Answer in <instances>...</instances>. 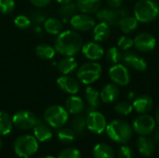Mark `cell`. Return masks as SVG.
<instances>
[{
    "label": "cell",
    "instance_id": "1",
    "mask_svg": "<svg viewBox=\"0 0 159 158\" xmlns=\"http://www.w3.org/2000/svg\"><path fill=\"white\" fill-rule=\"evenodd\" d=\"M83 40L78 32L66 30L59 34L54 41V48L57 53L64 57H74L81 50Z\"/></svg>",
    "mask_w": 159,
    "mask_h": 158
},
{
    "label": "cell",
    "instance_id": "2",
    "mask_svg": "<svg viewBox=\"0 0 159 158\" xmlns=\"http://www.w3.org/2000/svg\"><path fill=\"white\" fill-rule=\"evenodd\" d=\"M106 134L113 142L117 143H127L132 137V127L125 120L116 119L106 126Z\"/></svg>",
    "mask_w": 159,
    "mask_h": 158
},
{
    "label": "cell",
    "instance_id": "3",
    "mask_svg": "<svg viewBox=\"0 0 159 158\" xmlns=\"http://www.w3.org/2000/svg\"><path fill=\"white\" fill-rule=\"evenodd\" d=\"M134 17L138 21L148 23L159 16V5L154 0H140L135 4Z\"/></svg>",
    "mask_w": 159,
    "mask_h": 158
},
{
    "label": "cell",
    "instance_id": "4",
    "mask_svg": "<svg viewBox=\"0 0 159 158\" xmlns=\"http://www.w3.org/2000/svg\"><path fill=\"white\" fill-rule=\"evenodd\" d=\"M38 141L34 136L24 134L14 142V152L20 158L32 157L38 150Z\"/></svg>",
    "mask_w": 159,
    "mask_h": 158
},
{
    "label": "cell",
    "instance_id": "5",
    "mask_svg": "<svg viewBox=\"0 0 159 158\" xmlns=\"http://www.w3.org/2000/svg\"><path fill=\"white\" fill-rule=\"evenodd\" d=\"M69 113L61 105L48 106L44 112L45 122L53 129L62 128L68 121Z\"/></svg>",
    "mask_w": 159,
    "mask_h": 158
},
{
    "label": "cell",
    "instance_id": "6",
    "mask_svg": "<svg viewBox=\"0 0 159 158\" xmlns=\"http://www.w3.org/2000/svg\"><path fill=\"white\" fill-rule=\"evenodd\" d=\"M102 68L100 63L95 61L86 62L77 68L76 76L80 83L84 85H90L96 82L102 74Z\"/></svg>",
    "mask_w": 159,
    "mask_h": 158
},
{
    "label": "cell",
    "instance_id": "7",
    "mask_svg": "<svg viewBox=\"0 0 159 158\" xmlns=\"http://www.w3.org/2000/svg\"><path fill=\"white\" fill-rule=\"evenodd\" d=\"M129 15V11L126 8H100L96 12V18L106 22L110 26H118L120 20Z\"/></svg>",
    "mask_w": 159,
    "mask_h": 158
},
{
    "label": "cell",
    "instance_id": "8",
    "mask_svg": "<svg viewBox=\"0 0 159 158\" xmlns=\"http://www.w3.org/2000/svg\"><path fill=\"white\" fill-rule=\"evenodd\" d=\"M156 119L147 114H141L132 123L133 130L141 136H148L153 133L156 129Z\"/></svg>",
    "mask_w": 159,
    "mask_h": 158
},
{
    "label": "cell",
    "instance_id": "9",
    "mask_svg": "<svg viewBox=\"0 0 159 158\" xmlns=\"http://www.w3.org/2000/svg\"><path fill=\"white\" fill-rule=\"evenodd\" d=\"M12 121L13 125L17 129L21 130H29L34 129L38 119L32 112L27 110H20L12 116Z\"/></svg>",
    "mask_w": 159,
    "mask_h": 158
},
{
    "label": "cell",
    "instance_id": "10",
    "mask_svg": "<svg viewBox=\"0 0 159 158\" xmlns=\"http://www.w3.org/2000/svg\"><path fill=\"white\" fill-rule=\"evenodd\" d=\"M87 129L94 134H102L106 129V119L104 115L96 110L89 112L87 117Z\"/></svg>",
    "mask_w": 159,
    "mask_h": 158
},
{
    "label": "cell",
    "instance_id": "11",
    "mask_svg": "<svg viewBox=\"0 0 159 158\" xmlns=\"http://www.w3.org/2000/svg\"><path fill=\"white\" fill-rule=\"evenodd\" d=\"M109 77L114 84L121 87L129 85L131 79L129 69L125 65L120 63L114 64L109 69Z\"/></svg>",
    "mask_w": 159,
    "mask_h": 158
},
{
    "label": "cell",
    "instance_id": "12",
    "mask_svg": "<svg viewBox=\"0 0 159 158\" xmlns=\"http://www.w3.org/2000/svg\"><path fill=\"white\" fill-rule=\"evenodd\" d=\"M72 28L76 32H87L95 26L96 22L93 17L89 14H75L69 20Z\"/></svg>",
    "mask_w": 159,
    "mask_h": 158
},
{
    "label": "cell",
    "instance_id": "13",
    "mask_svg": "<svg viewBox=\"0 0 159 158\" xmlns=\"http://www.w3.org/2000/svg\"><path fill=\"white\" fill-rule=\"evenodd\" d=\"M157 45V40L150 33H141L133 39V46L141 52H150Z\"/></svg>",
    "mask_w": 159,
    "mask_h": 158
},
{
    "label": "cell",
    "instance_id": "14",
    "mask_svg": "<svg viewBox=\"0 0 159 158\" xmlns=\"http://www.w3.org/2000/svg\"><path fill=\"white\" fill-rule=\"evenodd\" d=\"M57 86L61 90L70 95H75L80 89L78 80L70 75H62L59 77L57 79Z\"/></svg>",
    "mask_w": 159,
    "mask_h": 158
},
{
    "label": "cell",
    "instance_id": "15",
    "mask_svg": "<svg viewBox=\"0 0 159 158\" xmlns=\"http://www.w3.org/2000/svg\"><path fill=\"white\" fill-rule=\"evenodd\" d=\"M122 58H123V61L124 62L131 67L132 69L136 70V71H139V72H143L147 69V62L146 61L137 55L136 53L132 52V51H129L127 50L123 55H122Z\"/></svg>",
    "mask_w": 159,
    "mask_h": 158
},
{
    "label": "cell",
    "instance_id": "16",
    "mask_svg": "<svg viewBox=\"0 0 159 158\" xmlns=\"http://www.w3.org/2000/svg\"><path fill=\"white\" fill-rule=\"evenodd\" d=\"M81 50L83 55L89 61H98L104 55L102 47L97 42H89L83 45Z\"/></svg>",
    "mask_w": 159,
    "mask_h": 158
},
{
    "label": "cell",
    "instance_id": "17",
    "mask_svg": "<svg viewBox=\"0 0 159 158\" xmlns=\"http://www.w3.org/2000/svg\"><path fill=\"white\" fill-rule=\"evenodd\" d=\"M33 129L34 138L40 142H47L52 139L53 133L51 127L48 126L47 123H43L38 120Z\"/></svg>",
    "mask_w": 159,
    "mask_h": 158
},
{
    "label": "cell",
    "instance_id": "18",
    "mask_svg": "<svg viewBox=\"0 0 159 158\" xmlns=\"http://www.w3.org/2000/svg\"><path fill=\"white\" fill-rule=\"evenodd\" d=\"M153 100L148 95H141L136 97L132 103L133 109L139 114H146L150 112L153 108Z\"/></svg>",
    "mask_w": 159,
    "mask_h": 158
},
{
    "label": "cell",
    "instance_id": "19",
    "mask_svg": "<svg viewBox=\"0 0 159 158\" xmlns=\"http://www.w3.org/2000/svg\"><path fill=\"white\" fill-rule=\"evenodd\" d=\"M64 108L69 114L76 115L81 114L84 111L85 102L82 100V98L75 96V95H72L69 98H67V100L65 101Z\"/></svg>",
    "mask_w": 159,
    "mask_h": 158
},
{
    "label": "cell",
    "instance_id": "20",
    "mask_svg": "<svg viewBox=\"0 0 159 158\" xmlns=\"http://www.w3.org/2000/svg\"><path fill=\"white\" fill-rule=\"evenodd\" d=\"M119 93V88L116 84H107L102 88L100 93V99L104 103H112L117 100Z\"/></svg>",
    "mask_w": 159,
    "mask_h": 158
},
{
    "label": "cell",
    "instance_id": "21",
    "mask_svg": "<svg viewBox=\"0 0 159 158\" xmlns=\"http://www.w3.org/2000/svg\"><path fill=\"white\" fill-rule=\"evenodd\" d=\"M77 9L85 14H92L97 12L102 6V0H76Z\"/></svg>",
    "mask_w": 159,
    "mask_h": 158
},
{
    "label": "cell",
    "instance_id": "22",
    "mask_svg": "<svg viewBox=\"0 0 159 158\" xmlns=\"http://www.w3.org/2000/svg\"><path fill=\"white\" fill-rule=\"evenodd\" d=\"M137 147L140 152L144 156H151L155 153L156 146H155V142L148 138L147 136H141L137 142Z\"/></svg>",
    "mask_w": 159,
    "mask_h": 158
},
{
    "label": "cell",
    "instance_id": "23",
    "mask_svg": "<svg viewBox=\"0 0 159 158\" xmlns=\"http://www.w3.org/2000/svg\"><path fill=\"white\" fill-rule=\"evenodd\" d=\"M77 61L74 57H64L58 63V71L62 75H69L77 69Z\"/></svg>",
    "mask_w": 159,
    "mask_h": 158
},
{
    "label": "cell",
    "instance_id": "24",
    "mask_svg": "<svg viewBox=\"0 0 159 158\" xmlns=\"http://www.w3.org/2000/svg\"><path fill=\"white\" fill-rule=\"evenodd\" d=\"M110 33V25L104 21H101L93 27V38L97 42L105 41L109 37Z\"/></svg>",
    "mask_w": 159,
    "mask_h": 158
},
{
    "label": "cell",
    "instance_id": "25",
    "mask_svg": "<svg viewBox=\"0 0 159 158\" xmlns=\"http://www.w3.org/2000/svg\"><path fill=\"white\" fill-rule=\"evenodd\" d=\"M85 98L89 108V112L96 110L100 105V93L93 87H88L85 90Z\"/></svg>",
    "mask_w": 159,
    "mask_h": 158
},
{
    "label": "cell",
    "instance_id": "26",
    "mask_svg": "<svg viewBox=\"0 0 159 158\" xmlns=\"http://www.w3.org/2000/svg\"><path fill=\"white\" fill-rule=\"evenodd\" d=\"M45 31L51 35H58L62 32V23L58 18H48L44 21Z\"/></svg>",
    "mask_w": 159,
    "mask_h": 158
},
{
    "label": "cell",
    "instance_id": "27",
    "mask_svg": "<svg viewBox=\"0 0 159 158\" xmlns=\"http://www.w3.org/2000/svg\"><path fill=\"white\" fill-rule=\"evenodd\" d=\"M94 158H114L115 152L113 148L106 143H98L92 151Z\"/></svg>",
    "mask_w": 159,
    "mask_h": 158
},
{
    "label": "cell",
    "instance_id": "28",
    "mask_svg": "<svg viewBox=\"0 0 159 158\" xmlns=\"http://www.w3.org/2000/svg\"><path fill=\"white\" fill-rule=\"evenodd\" d=\"M12 117L4 111H0V136L9 134L13 129Z\"/></svg>",
    "mask_w": 159,
    "mask_h": 158
},
{
    "label": "cell",
    "instance_id": "29",
    "mask_svg": "<svg viewBox=\"0 0 159 158\" xmlns=\"http://www.w3.org/2000/svg\"><path fill=\"white\" fill-rule=\"evenodd\" d=\"M35 54L41 60H51L56 54L54 47L48 44H40L35 47Z\"/></svg>",
    "mask_w": 159,
    "mask_h": 158
},
{
    "label": "cell",
    "instance_id": "30",
    "mask_svg": "<svg viewBox=\"0 0 159 158\" xmlns=\"http://www.w3.org/2000/svg\"><path fill=\"white\" fill-rule=\"evenodd\" d=\"M138 22L139 21L135 17L128 15L120 20L118 26L125 34H130L138 28Z\"/></svg>",
    "mask_w": 159,
    "mask_h": 158
},
{
    "label": "cell",
    "instance_id": "31",
    "mask_svg": "<svg viewBox=\"0 0 159 158\" xmlns=\"http://www.w3.org/2000/svg\"><path fill=\"white\" fill-rule=\"evenodd\" d=\"M78 9L76 7L75 3L71 2V3H68V4L61 5L58 8V14L64 20H70L71 18L76 14V11Z\"/></svg>",
    "mask_w": 159,
    "mask_h": 158
},
{
    "label": "cell",
    "instance_id": "32",
    "mask_svg": "<svg viewBox=\"0 0 159 158\" xmlns=\"http://www.w3.org/2000/svg\"><path fill=\"white\" fill-rule=\"evenodd\" d=\"M57 137L60 142L64 144H70L75 140V133L72 129L69 128H61L57 131Z\"/></svg>",
    "mask_w": 159,
    "mask_h": 158
},
{
    "label": "cell",
    "instance_id": "33",
    "mask_svg": "<svg viewBox=\"0 0 159 158\" xmlns=\"http://www.w3.org/2000/svg\"><path fill=\"white\" fill-rule=\"evenodd\" d=\"M72 129L75 131V134L81 135L84 133L87 128V121L86 117L82 115H76L72 120Z\"/></svg>",
    "mask_w": 159,
    "mask_h": 158
},
{
    "label": "cell",
    "instance_id": "34",
    "mask_svg": "<svg viewBox=\"0 0 159 158\" xmlns=\"http://www.w3.org/2000/svg\"><path fill=\"white\" fill-rule=\"evenodd\" d=\"M106 55V59L109 62L113 63V64H116L119 63V61L122 59V54L121 51L119 50L118 47H111L110 48H108V50L105 53Z\"/></svg>",
    "mask_w": 159,
    "mask_h": 158
},
{
    "label": "cell",
    "instance_id": "35",
    "mask_svg": "<svg viewBox=\"0 0 159 158\" xmlns=\"http://www.w3.org/2000/svg\"><path fill=\"white\" fill-rule=\"evenodd\" d=\"M115 110L118 115H129L133 111V106L129 102H120L115 106Z\"/></svg>",
    "mask_w": 159,
    "mask_h": 158
},
{
    "label": "cell",
    "instance_id": "36",
    "mask_svg": "<svg viewBox=\"0 0 159 158\" xmlns=\"http://www.w3.org/2000/svg\"><path fill=\"white\" fill-rule=\"evenodd\" d=\"M14 24L17 28L20 30H27L32 24V20L26 15H18L14 19Z\"/></svg>",
    "mask_w": 159,
    "mask_h": 158
},
{
    "label": "cell",
    "instance_id": "37",
    "mask_svg": "<svg viewBox=\"0 0 159 158\" xmlns=\"http://www.w3.org/2000/svg\"><path fill=\"white\" fill-rule=\"evenodd\" d=\"M57 158H82V156L79 150L70 147L62 150Z\"/></svg>",
    "mask_w": 159,
    "mask_h": 158
},
{
    "label": "cell",
    "instance_id": "38",
    "mask_svg": "<svg viewBox=\"0 0 159 158\" xmlns=\"http://www.w3.org/2000/svg\"><path fill=\"white\" fill-rule=\"evenodd\" d=\"M15 0H0V13L10 14L15 8Z\"/></svg>",
    "mask_w": 159,
    "mask_h": 158
},
{
    "label": "cell",
    "instance_id": "39",
    "mask_svg": "<svg viewBox=\"0 0 159 158\" xmlns=\"http://www.w3.org/2000/svg\"><path fill=\"white\" fill-rule=\"evenodd\" d=\"M117 46L120 49L127 51L133 47V39H131L129 36L123 35L119 38V40L117 42Z\"/></svg>",
    "mask_w": 159,
    "mask_h": 158
},
{
    "label": "cell",
    "instance_id": "40",
    "mask_svg": "<svg viewBox=\"0 0 159 158\" xmlns=\"http://www.w3.org/2000/svg\"><path fill=\"white\" fill-rule=\"evenodd\" d=\"M118 158H133L132 150L129 145H122L117 153Z\"/></svg>",
    "mask_w": 159,
    "mask_h": 158
},
{
    "label": "cell",
    "instance_id": "41",
    "mask_svg": "<svg viewBox=\"0 0 159 158\" xmlns=\"http://www.w3.org/2000/svg\"><path fill=\"white\" fill-rule=\"evenodd\" d=\"M33 20L35 22H44L48 18H47V13L41 10H36L33 13Z\"/></svg>",
    "mask_w": 159,
    "mask_h": 158
},
{
    "label": "cell",
    "instance_id": "42",
    "mask_svg": "<svg viewBox=\"0 0 159 158\" xmlns=\"http://www.w3.org/2000/svg\"><path fill=\"white\" fill-rule=\"evenodd\" d=\"M30 2L34 7H35L37 8H42V7H46L48 5H49L51 0H30Z\"/></svg>",
    "mask_w": 159,
    "mask_h": 158
},
{
    "label": "cell",
    "instance_id": "43",
    "mask_svg": "<svg viewBox=\"0 0 159 158\" xmlns=\"http://www.w3.org/2000/svg\"><path fill=\"white\" fill-rule=\"evenodd\" d=\"M106 3L109 6V7L118 8V7H121L123 4V0H106Z\"/></svg>",
    "mask_w": 159,
    "mask_h": 158
},
{
    "label": "cell",
    "instance_id": "44",
    "mask_svg": "<svg viewBox=\"0 0 159 158\" xmlns=\"http://www.w3.org/2000/svg\"><path fill=\"white\" fill-rule=\"evenodd\" d=\"M153 141H154L155 142H158L159 143V129L155 131V133H154V135H153Z\"/></svg>",
    "mask_w": 159,
    "mask_h": 158
},
{
    "label": "cell",
    "instance_id": "45",
    "mask_svg": "<svg viewBox=\"0 0 159 158\" xmlns=\"http://www.w3.org/2000/svg\"><path fill=\"white\" fill-rule=\"evenodd\" d=\"M57 3L61 4V5H64V4H68V3H71L73 2V0H55Z\"/></svg>",
    "mask_w": 159,
    "mask_h": 158
},
{
    "label": "cell",
    "instance_id": "46",
    "mask_svg": "<svg viewBox=\"0 0 159 158\" xmlns=\"http://www.w3.org/2000/svg\"><path fill=\"white\" fill-rule=\"evenodd\" d=\"M156 122H157V124L159 126V107L157 108V112H156Z\"/></svg>",
    "mask_w": 159,
    "mask_h": 158
},
{
    "label": "cell",
    "instance_id": "47",
    "mask_svg": "<svg viewBox=\"0 0 159 158\" xmlns=\"http://www.w3.org/2000/svg\"><path fill=\"white\" fill-rule=\"evenodd\" d=\"M128 98H129V100H134V99L136 98V97H135V93H134V92H130V93H129Z\"/></svg>",
    "mask_w": 159,
    "mask_h": 158
},
{
    "label": "cell",
    "instance_id": "48",
    "mask_svg": "<svg viewBox=\"0 0 159 158\" xmlns=\"http://www.w3.org/2000/svg\"><path fill=\"white\" fill-rule=\"evenodd\" d=\"M42 158H57V157L52 156H44V157H42Z\"/></svg>",
    "mask_w": 159,
    "mask_h": 158
},
{
    "label": "cell",
    "instance_id": "49",
    "mask_svg": "<svg viewBox=\"0 0 159 158\" xmlns=\"http://www.w3.org/2000/svg\"><path fill=\"white\" fill-rule=\"evenodd\" d=\"M1 148H2V141L0 139V150H1Z\"/></svg>",
    "mask_w": 159,
    "mask_h": 158
},
{
    "label": "cell",
    "instance_id": "50",
    "mask_svg": "<svg viewBox=\"0 0 159 158\" xmlns=\"http://www.w3.org/2000/svg\"><path fill=\"white\" fill-rule=\"evenodd\" d=\"M158 155H159V148H158Z\"/></svg>",
    "mask_w": 159,
    "mask_h": 158
}]
</instances>
